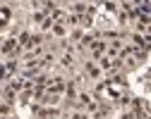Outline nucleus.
Instances as JSON below:
<instances>
[{
    "instance_id": "f257e3e1",
    "label": "nucleus",
    "mask_w": 151,
    "mask_h": 119,
    "mask_svg": "<svg viewBox=\"0 0 151 119\" xmlns=\"http://www.w3.org/2000/svg\"><path fill=\"white\" fill-rule=\"evenodd\" d=\"M46 91L53 93V95H60V93H65V81H63V79H50Z\"/></svg>"
},
{
    "instance_id": "7ed1b4c3",
    "label": "nucleus",
    "mask_w": 151,
    "mask_h": 119,
    "mask_svg": "<svg viewBox=\"0 0 151 119\" xmlns=\"http://www.w3.org/2000/svg\"><path fill=\"white\" fill-rule=\"evenodd\" d=\"M86 74H89V76H99V74H101V67H96V64L89 62V64H86Z\"/></svg>"
},
{
    "instance_id": "20e7f679",
    "label": "nucleus",
    "mask_w": 151,
    "mask_h": 119,
    "mask_svg": "<svg viewBox=\"0 0 151 119\" xmlns=\"http://www.w3.org/2000/svg\"><path fill=\"white\" fill-rule=\"evenodd\" d=\"M5 24H7V19H5V17H3V14H0V29H3V26H5Z\"/></svg>"
},
{
    "instance_id": "f03ea898",
    "label": "nucleus",
    "mask_w": 151,
    "mask_h": 119,
    "mask_svg": "<svg viewBox=\"0 0 151 119\" xmlns=\"http://www.w3.org/2000/svg\"><path fill=\"white\" fill-rule=\"evenodd\" d=\"M0 50H3L5 55H14L17 50H19V43H17V38H7V41L0 45Z\"/></svg>"
}]
</instances>
